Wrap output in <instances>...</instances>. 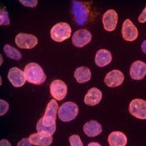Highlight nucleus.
Instances as JSON below:
<instances>
[{"label": "nucleus", "instance_id": "obj_1", "mask_svg": "<svg viewBox=\"0 0 146 146\" xmlns=\"http://www.w3.org/2000/svg\"><path fill=\"white\" fill-rule=\"evenodd\" d=\"M26 80L33 84H42L46 79V74L42 67L36 63H29L24 68Z\"/></svg>", "mask_w": 146, "mask_h": 146}, {"label": "nucleus", "instance_id": "obj_2", "mask_svg": "<svg viewBox=\"0 0 146 146\" xmlns=\"http://www.w3.org/2000/svg\"><path fill=\"white\" fill-rule=\"evenodd\" d=\"M79 113V107L75 103L66 102L64 103L58 109V116L60 120L69 122L76 118Z\"/></svg>", "mask_w": 146, "mask_h": 146}, {"label": "nucleus", "instance_id": "obj_3", "mask_svg": "<svg viewBox=\"0 0 146 146\" xmlns=\"http://www.w3.org/2000/svg\"><path fill=\"white\" fill-rule=\"evenodd\" d=\"M50 36L55 42H63L71 36V28L67 23H58L51 29Z\"/></svg>", "mask_w": 146, "mask_h": 146}, {"label": "nucleus", "instance_id": "obj_4", "mask_svg": "<svg viewBox=\"0 0 146 146\" xmlns=\"http://www.w3.org/2000/svg\"><path fill=\"white\" fill-rule=\"evenodd\" d=\"M36 129L38 133L52 135L56 130V119L43 116L37 123Z\"/></svg>", "mask_w": 146, "mask_h": 146}, {"label": "nucleus", "instance_id": "obj_5", "mask_svg": "<svg viewBox=\"0 0 146 146\" xmlns=\"http://www.w3.org/2000/svg\"><path fill=\"white\" fill-rule=\"evenodd\" d=\"M15 44L20 48L31 49L38 44V38L33 34L20 33L15 38Z\"/></svg>", "mask_w": 146, "mask_h": 146}, {"label": "nucleus", "instance_id": "obj_6", "mask_svg": "<svg viewBox=\"0 0 146 146\" xmlns=\"http://www.w3.org/2000/svg\"><path fill=\"white\" fill-rule=\"evenodd\" d=\"M129 113L135 116V118L139 119H146V101L135 99L133 100L129 104Z\"/></svg>", "mask_w": 146, "mask_h": 146}, {"label": "nucleus", "instance_id": "obj_7", "mask_svg": "<svg viewBox=\"0 0 146 146\" xmlns=\"http://www.w3.org/2000/svg\"><path fill=\"white\" fill-rule=\"evenodd\" d=\"M67 85L66 84L60 80H54L50 84V94L55 100H62L67 95Z\"/></svg>", "mask_w": 146, "mask_h": 146}, {"label": "nucleus", "instance_id": "obj_8", "mask_svg": "<svg viewBox=\"0 0 146 146\" xmlns=\"http://www.w3.org/2000/svg\"><path fill=\"white\" fill-rule=\"evenodd\" d=\"M8 79L13 84V86L16 88L22 87L26 82L24 72L17 67H13L9 69L8 74Z\"/></svg>", "mask_w": 146, "mask_h": 146}, {"label": "nucleus", "instance_id": "obj_9", "mask_svg": "<svg viewBox=\"0 0 146 146\" xmlns=\"http://www.w3.org/2000/svg\"><path fill=\"white\" fill-rule=\"evenodd\" d=\"M139 32L135 25L131 22L130 19L124 20L122 25V36L124 40L132 42L138 38Z\"/></svg>", "mask_w": 146, "mask_h": 146}, {"label": "nucleus", "instance_id": "obj_10", "mask_svg": "<svg viewBox=\"0 0 146 146\" xmlns=\"http://www.w3.org/2000/svg\"><path fill=\"white\" fill-rule=\"evenodd\" d=\"M92 34L90 31L86 29H79L77 30L72 38L73 44L78 48H82L86 44H88L91 41Z\"/></svg>", "mask_w": 146, "mask_h": 146}, {"label": "nucleus", "instance_id": "obj_11", "mask_svg": "<svg viewBox=\"0 0 146 146\" xmlns=\"http://www.w3.org/2000/svg\"><path fill=\"white\" fill-rule=\"evenodd\" d=\"M102 21L104 29L108 32H112L116 29L117 26L118 13L113 9H110L106 11V13H104Z\"/></svg>", "mask_w": 146, "mask_h": 146}, {"label": "nucleus", "instance_id": "obj_12", "mask_svg": "<svg viewBox=\"0 0 146 146\" xmlns=\"http://www.w3.org/2000/svg\"><path fill=\"white\" fill-rule=\"evenodd\" d=\"M124 74L119 70L114 69L109 72L106 74L104 78V83L108 87L114 88V87L121 85L122 83L124 82Z\"/></svg>", "mask_w": 146, "mask_h": 146}, {"label": "nucleus", "instance_id": "obj_13", "mask_svg": "<svg viewBox=\"0 0 146 146\" xmlns=\"http://www.w3.org/2000/svg\"><path fill=\"white\" fill-rule=\"evenodd\" d=\"M130 77L135 80L143 79L146 75V64L142 61H135L129 69Z\"/></svg>", "mask_w": 146, "mask_h": 146}, {"label": "nucleus", "instance_id": "obj_14", "mask_svg": "<svg viewBox=\"0 0 146 146\" xmlns=\"http://www.w3.org/2000/svg\"><path fill=\"white\" fill-rule=\"evenodd\" d=\"M30 142L36 146H49L53 142L52 135L43 133H36L29 136Z\"/></svg>", "mask_w": 146, "mask_h": 146}, {"label": "nucleus", "instance_id": "obj_15", "mask_svg": "<svg viewBox=\"0 0 146 146\" xmlns=\"http://www.w3.org/2000/svg\"><path fill=\"white\" fill-rule=\"evenodd\" d=\"M102 100V92L97 88L90 89L84 96V103L87 105L94 106L100 104Z\"/></svg>", "mask_w": 146, "mask_h": 146}, {"label": "nucleus", "instance_id": "obj_16", "mask_svg": "<svg viewBox=\"0 0 146 146\" xmlns=\"http://www.w3.org/2000/svg\"><path fill=\"white\" fill-rule=\"evenodd\" d=\"M95 64L99 67H104L111 63L112 54L107 49H100L96 53L95 55Z\"/></svg>", "mask_w": 146, "mask_h": 146}, {"label": "nucleus", "instance_id": "obj_17", "mask_svg": "<svg viewBox=\"0 0 146 146\" xmlns=\"http://www.w3.org/2000/svg\"><path fill=\"white\" fill-rule=\"evenodd\" d=\"M84 132L89 137H95L102 133V126L95 120H90L84 125Z\"/></svg>", "mask_w": 146, "mask_h": 146}, {"label": "nucleus", "instance_id": "obj_18", "mask_svg": "<svg viewBox=\"0 0 146 146\" xmlns=\"http://www.w3.org/2000/svg\"><path fill=\"white\" fill-rule=\"evenodd\" d=\"M108 141L110 146H125L127 144V137L120 131H114L109 135Z\"/></svg>", "mask_w": 146, "mask_h": 146}, {"label": "nucleus", "instance_id": "obj_19", "mask_svg": "<svg viewBox=\"0 0 146 146\" xmlns=\"http://www.w3.org/2000/svg\"><path fill=\"white\" fill-rule=\"evenodd\" d=\"M74 78L79 84H84L91 79V71L88 67H79L74 71Z\"/></svg>", "mask_w": 146, "mask_h": 146}, {"label": "nucleus", "instance_id": "obj_20", "mask_svg": "<svg viewBox=\"0 0 146 146\" xmlns=\"http://www.w3.org/2000/svg\"><path fill=\"white\" fill-rule=\"evenodd\" d=\"M78 5H76L75 3H74V15L76 17V20L78 23H84L87 21V13L85 11V9L84 7V5L81 4V3L76 2Z\"/></svg>", "mask_w": 146, "mask_h": 146}, {"label": "nucleus", "instance_id": "obj_21", "mask_svg": "<svg viewBox=\"0 0 146 146\" xmlns=\"http://www.w3.org/2000/svg\"><path fill=\"white\" fill-rule=\"evenodd\" d=\"M58 111V103L55 100H52L48 102L44 116L53 118V119H56Z\"/></svg>", "mask_w": 146, "mask_h": 146}, {"label": "nucleus", "instance_id": "obj_22", "mask_svg": "<svg viewBox=\"0 0 146 146\" xmlns=\"http://www.w3.org/2000/svg\"><path fill=\"white\" fill-rule=\"evenodd\" d=\"M3 51L5 53V54L9 58H10L12 59H15V60H19L22 58V54L21 53L16 49L15 48L12 47L9 44L4 45L3 47Z\"/></svg>", "mask_w": 146, "mask_h": 146}, {"label": "nucleus", "instance_id": "obj_23", "mask_svg": "<svg viewBox=\"0 0 146 146\" xmlns=\"http://www.w3.org/2000/svg\"><path fill=\"white\" fill-rule=\"evenodd\" d=\"M9 13L8 12L4 9V8L1 9L0 13V23L1 25H8L9 24Z\"/></svg>", "mask_w": 146, "mask_h": 146}, {"label": "nucleus", "instance_id": "obj_24", "mask_svg": "<svg viewBox=\"0 0 146 146\" xmlns=\"http://www.w3.org/2000/svg\"><path fill=\"white\" fill-rule=\"evenodd\" d=\"M69 144L70 146H84L80 137L77 135H71L69 137Z\"/></svg>", "mask_w": 146, "mask_h": 146}, {"label": "nucleus", "instance_id": "obj_25", "mask_svg": "<svg viewBox=\"0 0 146 146\" xmlns=\"http://www.w3.org/2000/svg\"><path fill=\"white\" fill-rule=\"evenodd\" d=\"M20 3H23L24 6L27 7H30V8H34L37 4H38V1L37 0H26V1H20Z\"/></svg>", "mask_w": 146, "mask_h": 146}, {"label": "nucleus", "instance_id": "obj_26", "mask_svg": "<svg viewBox=\"0 0 146 146\" xmlns=\"http://www.w3.org/2000/svg\"><path fill=\"white\" fill-rule=\"evenodd\" d=\"M0 102H1V107H0V109H1V115H3L5 113L9 110V104L7 102L4 101L3 100H1Z\"/></svg>", "mask_w": 146, "mask_h": 146}, {"label": "nucleus", "instance_id": "obj_27", "mask_svg": "<svg viewBox=\"0 0 146 146\" xmlns=\"http://www.w3.org/2000/svg\"><path fill=\"white\" fill-rule=\"evenodd\" d=\"M17 146H33V144L30 142L29 139H23L21 141L18 143Z\"/></svg>", "mask_w": 146, "mask_h": 146}, {"label": "nucleus", "instance_id": "obj_28", "mask_svg": "<svg viewBox=\"0 0 146 146\" xmlns=\"http://www.w3.org/2000/svg\"><path fill=\"white\" fill-rule=\"evenodd\" d=\"M138 20H139V22L141 23L146 22V7L145 8V9L142 11V13H140V15L139 16Z\"/></svg>", "mask_w": 146, "mask_h": 146}, {"label": "nucleus", "instance_id": "obj_29", "mask_svg": "<svg viewBox=\"0 0 146 146\" xmlns=\"http://www.w3.org/2000/svg\"><path fill=\"white\" fill-rule=\"evenodd\" d=\"M0 146H12L10 142L7 139H2L0 141Z\"/></svg>", "mask_w": 146, "mask_h": 146}, {"label": "nucleus", "instance_id": "obj_30", "mask_svg": "<svg viewBox=\"0 0 146 146\" xmlns=\"http://www.w3.org/2000/svg\"><path fill=\"white\" fill-rule=\"evenodd\" d=\"M141 48H142V51L146 54V40H145L143 43H142V44H141Z\"/></svg>", "mask_w": 146, "mask_h": 146}, {"label": "nucleus", "instance_id": "obj_31", "mask_svg": "<svg viewBox=\"0 0 146 146\" xmlns=\"http://www.w3.org/2000/svg\"><path fill=\"white\" fill-rule=\"evenodd\" d=\"M88 146H101L99 143H97V142H91V143H90L89 145H88Z\"/></svg>", "mask_w": 146, "mask_h": 146}]
</instances>
